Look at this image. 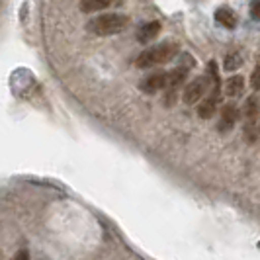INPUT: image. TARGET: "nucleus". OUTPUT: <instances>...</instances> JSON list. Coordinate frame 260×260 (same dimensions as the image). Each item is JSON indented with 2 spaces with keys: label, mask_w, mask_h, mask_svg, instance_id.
Segmentation results:
<instances>
[{
  "label": "nucleus",
  "mask_w": 260,
  "mask_h": 260,
  "mask_svg": "<svg viewBox=\"0 0 260 260\" xmlns=\"http://www.w3.org/2000/svg\"><path fill=\"white\" fill-rule=\"evenodd\" d=\"M180 51V47L172 41H165L158 43L155 47H149L145 51L139 53V57L135 59V67L139 69H151V67L162 65V63H170Z\"/></svg>",
  "instance_id": "nucleus-1"
},
{
  "label": "nucleus",
  "mask_w": 260,
  "mask_h": 260,
  "mask_svg": "<svg viewBox=\"0 0 260 260\" xmlns=\"http://www.w3.org/2000/svg\"><path fill=\"white\" fill-rule=\"evenodd\" d=\"M129 26V18L125 14H102L88 22L86 29L96 36H116Z\"/></svg>",
  "instance_id": "nucleus-2"
},
{
  "label": "nucleus",
  "mask_w": 260,
  "mask_h": 260,
  "mask_svg": "<svg viewBox=\"0 0 260 260\" xmlns=\"http://www.w3.org/2000/svg\"><path fill=\"white\" fill-rule=\"evenodd\" d=\"M206 92H208V77L196 78V80H192V82L186 86V90H184V94H182L184 104H188V106L198 104L200 100H204Z\"/></svg>",
  "instance_id": "nucleus-3"
},
{
  "label": "nucleus",
  "mask_w": 260,
  "mask_h": 260,
  "mask_svg": "<svg viewBox=\"0 0 260 260\" xmlns=\"http://www.w3.org/2000/svg\"><path fill=\"white\" fill-rule=\"evenodd\" d=\"M245 131L248 133L250 139H254V129H256V117L260 116V104H258V98L256 96H248L247 102H245Z\"/></svg>",
  "instance_id": "nucleus-4"
},
{
  "label": "nucleus",
  "mask_w": 260,
  "mask_h": 260,
  "mask_svg": "<svg viewBox=\"0 0 260 260\" xmlns=\"http://www.w3.org/2000/svg\"><path fill=\"white\" fill-rule=\"evenodd\" d=\"M139 88L147 94H155L158 90H165L167 88V73H155L151 77H147L141 80Z\"/></svg>",
  "instance_id": "nucleus-5"
},
{
  "label": "nucleus",
  "mask_w": 260,
  "mask_h": 260,
  "mask_svg": "<svg viewBox=\"0 0 260 260\" xmlns=\"http://www.w3.org/2000/svg\"><path fill=\"white\" fill-rule=\"evenodd\" d=\"M219 96H221V94L209 92L208 98L198 104V116L202 117V119H211L213 114H215V110H217V104H219Z\"/></svg>",
  "instance_id": "nucleus-6"
},
{
  "label": "nucleus",
  "mask_w": 260,
  "mask_h": 260,
  "mask_svg": "<svg viewBox=\"0 0 260 260\" xmlns=\"http://www.w3.org/2000/svg\"><path fill=\"white\" fill-rule=\"evenodd\" d=\"M223 92H225V96H229V98H239V96H243V92H245V77H241V75L229 77L225 80V84H223Z\"/></svg>",
  "instance_id": "nucleus-7"
},
{
  "label": "nucleus",
  "mask_w": 260,
  "mask_h": 260,
  "mask_svg": "<svg viewBox=\"0 0 260 260\" xmlns=\"http://www.w3.org/2000/svg\"><path fill=\"white\" fill-rule=\"evenodd\" d=\"M239 119V108L235 104H225L221 108V121H219V131H231Z\"/></svg>",
  "instance_id": "nucleus-8"
},
{
  "label": "nucleus",
  "mask_w": 260,
  "mask_h": 260,
  "mask_svg": "<svg viewBox=\"0 0 260 260\" xmlns=\"http://www.w3.org/2000/svg\"><path fill=\"white\" fill-rule=\"evenodd\" d=\"M186 77H188V69H186V67H176V69H172L170 73H167V88H169V90L180 88L184 82H186Z\"/></svg>",
  "instance_id": "nucleus-9"
},
{
  "label": "nucleus",
  "mask_w": 260,
  "mask_h": 260,
  "mask_svg": "<svg viewBox=\"0 0 260 260\" xmlns=\"http://www.w3.org/2000/svg\"><path fill=\"white\" fill-rule=\"evenodd\" d=\"M215 20H217V24H221L223 27H227V29H233L237 26V16L235 12L229 8V6H221V8H217V12H215Z\"/></svg>",
  "instance_id": "nucleus-10"
},
{
  "label": "nucleus",
  "mask_w": 260,
  "mask_h": 260,
  "mask_svg": "<svg viewBox=\"0 0 260 260\" xmlns=\"http://www.w3.org/2000/svg\"><path fill=\"white\" fill-rule=\"evenodd\" d=\"M158 31H160V24L158 22H149L137 31V39H139V43H151L158 36Z\"/></svg>",
  "instance_id": "nucleus-11"
},
{
  "label": "nucleus",
  "mask_w": 260,
  "mask_h": 260,
  "mask_svg": "<svg viewBox=\"0 0 260 260\" xmlns=\"http://www.w3.org/2000/svg\"><path fill=\"white\" fill-rule=\"evenodd\" d=\"M110 6L108 0H82L78 4V8L82 10L84 14H94V12H100V10H106Z\"/></svg>",
  "instance_id": "nucleus-12"
},
{
  "label": "nucleus",
  "mask_w": 260,
  "mask_h": 260,
  "mask_svg": "<svg viewBox=\"0 0 260 260\" xmlns=\"http://www.w3.org/2000/svg\"><path fill=\"white\" fill-rule=\"evenodd\" d=\"M243 55L241 53H231V55H227L225 57V61H223V69L227 71V73H233V71H237V69H241V65H243Z\"/></svg>",
  "instance_id": "nucleus-13"
},
{
  "label": "nucleus",
  "mask_w": 260,
  "mask_h": 260,
  "mask_svg": "<svg viewBox=\"0 0 260 260\" xmlns=\"http://www.w3.org/2000/svg\"><path fill=\"white\" fill-rule=\"evenodd\" d=\"M250 86H252L254 90H260V61H258V65L254 67L252 75H250Z\"/></svg>",
  "instance_id": "nucleus-14"
},
{
  "label": "nucleus",
  "mask_w": 260,
  "mask_h": 260,
  "mask_svg": "<svg viewBox=\"0 0 260 260\" xmlns=\"http://www.w3.org/2000/svg\"><path fill=\"white\" fill-rule=\"evenodd\" d=\"M250 16H252L254 20H260V0H254V2L250 4Z\"/></svg>",
  "instance_id": "nucleus-15"
},
{
  "label": "nucleus",
  "mask_w": 260,
  "mask_h": 260,
  "mask_svg": "<svg viewBox=\"0 0 260 260\" xmlns=\"http://www.w3.org/2000/svg\"><path fill=\"white\" fill-rule=\"evenodd\" d=\"M12 260H29V252H27L26 248H20V250L14 254Z\"/></svg>",
  "instance_id": "nucleus-16"
},
{
  "label": "nucleus",
  "mask_w": 260,
  "mask_h": 260,
  "mask_svg": "<svg viewBox=\"0 0 260 260\" xmlns=\"http://www.w3.org/2000/svg\"><path fill=\"white\" fill-rule=\"evenodd\" d=\"M258 119H260V116H258Z\"/></svg>",
  "instance_id": "nucleus-17"
}]
</instances>
